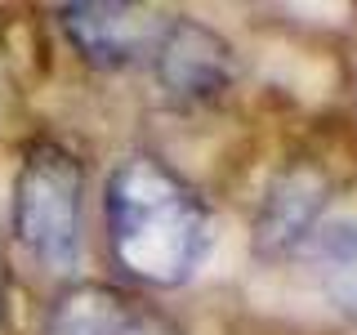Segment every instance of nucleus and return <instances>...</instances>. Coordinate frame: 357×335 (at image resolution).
<instances>
[{
  "instance_id": "obj_1",
  "label": "nucleus",
  "mask_w": 357,
  "mask_h": 335,
  "mask_svg": "<svg viewBox=\"0 0 357 335\" xmlns=\"http://www.w3.org/2000/svg\"><path fill=\"white\" fill-rule=\"evenodd\" d=\"M107 232L126 273L152 286H178L197 273L210 241L206 206L174 170L130 156L107 179Z\"/></svg>"
},
{
  "instance_id": "obj_2",
  "label": "nucleus",
  "mask_w": 357,
  "mask_h": 335,
  "mask_svg": "<svg viewBox=\"0 0 357 335\" xmlns=\"http://www.w3.org/2000/svg\"><path fill=\"white\" fill-rule=\"evenodd\" d=\"M14 232L54 273H67V268L81 264L85 184L76 156H67L54 143H40V148L27 152L14 188Z\"/></svg>"
},
{
  "instance_id": "obj_3",
  "label": "nucleus",
  "mask_w": 357,
  "mask_h": 335,
  "mask_svg": "<svg viewBox=\"0 0 357 335\" xmlns=\"http://www.w3.org/2000/svg\"><path fill=\"white\" fill-rule=\"evenodd\" d=\"M59 18L72 45L85 54V63L107 67V72L152 54L165 31V22H156L139 5H89V0H81V5H63Z\"/></svg>"
},
{
  "instance_id": "obj_4",
  "label": "nucleus",
  "mask_w": 357,
  "mask_h": 335,
  "mask_svg": "<svg viewBox=\"0 0 357 335\" xmlns=\"http://www.w3.org/2000/svg\"><path fill=\"white\" fill-rule=\"evenodd\" d=\"M156 76L174 98H215L232 81V50L197 22H165L152 50Z\"/></svg>"
},
{
  "instance_id": "obj_5",
  "label": "nucleus",
  "mask_w": 357,
  "mask_h": 335,
  "mask_svg": "<svg viewBox=\"0 0 357 335\" xmlns=\"http://www.w3.org/2000/svg\"><path fill=\"white\" fill-rule=\"evenodd\" d=\"M45 335H178L161 313L107 286H76L54 304Z\"/></svg>"
},
{
  "instance_id": "obj_6",
  "label": "nucleus",
  "mask_w": 357,
  "mask_h": 335,
  "mask_svg": "<svg viewBox=\"0 0 357 335\" xmlns=\"http://www.w3.org/2000/svg\"><path fill=\"white\" fill-rule=\"evenodd\" d=\"M321 201H326V179L312 165H290L273 179L259 210V246L264 251H290L317 228Z\"/></svg>"
},
{
  "instance_id": "obj_7",
  "label": "nucleus",
  "mask_w": 357,
  "mask_h": 335,
  "mask_svg": "<svg viewBox=\"0 0 357 335\" xmlns=\"http://www.w3.org/2000/svg\"><path fill=\"white\" fill-rule=\"evenodd\" d=\"M308 264L317 286L326 290L344 322L357 327V223L353 219H326L304 237Z\"/></svg>"
}]
</instances>
